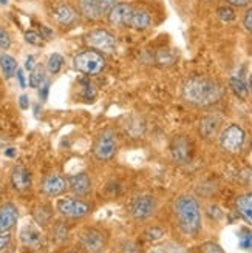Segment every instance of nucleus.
Instances as JSON below:
<instances>
[{
    "instance_id": "8fccbe9b",
    "label": "nucleus",
    "mask_w": 252,
    "mask_h": 253,
    "mask_svg": "<svg viewBox=\"0 0 252 253\" xmlns=\"http://www.w3.org/2000/svg\"><path fill=\"white\" fill-rule=\"evenodd\" d=\"M0 3H2V5H6V3H8V0H0Z\"/></svg>"
},
{
    "instance_id": "aec40b11",
    "label": "nucleus",
    "mask_w": 252,
    "mask_h": 253,
    "mask_svg": "<svg viewBox=\"0 0 252 253\" xmlns=\"http://www.w3.org/2000/svg\"><path fill=\"white\" fill-rule=\"evenodd\" d=\"M150 23H152V17H150L149 12L143 8L135 6L129 22V28H133L136 31H144L150 27Z\"/></svg>"
},
{
    "instance_id": "9d476101",
    "label": "nucleus",
    "mask_w": 252,
    "mask_h": 253,
    "mask_svg": "<svg viewBox=\"0 0 252 253\" xmlns=\"http://www.w3.org/2000/svg\"><path fill=\"white\" fill-rule=\"evenodd\" d=\"M169 151H170V158L175 164L186 166V164L191 162L194 156L192 141L184 134H176L172 137V141L169 144Z\"/></svg>"
},
{
    "instance_id": "1a4fd4ad",
    "label": "nucleus",
    "mask_w": 252,
    "mask_h": 253,
    "mask_svg": "<svg viewBox=\"0 0 252 253\" xmlns=\"http://www.w3.org/2000/svg\"><path fill=\"white\" fill-rule=\"evenodd\" d=\"M85 42L87 45L96 49L99 53H115L116 48H118V41L113 33L107 31V30H102V28H98V30H93L87 34L85 37Z\"/></svg>"
},
{
    "instance_id": "e433bc0d",
    "label": "nucleus",
    "mask_w": 252,
    "mask_h": 253,
    "mask_svg": "<svg viewBox=\"0 0 252 253\" xmlns=\"http://www.w3.org/2000/svg\"><path fill=\"white\" fill-rule=\"evenodd\" d=\"M243 28H245L249 34H252V6L248 8L246 12H245V17H243Z\"/></svg>"
},
{
    "instance_id": "f704fd0d",
    "label": "nucleus",
    "mask_w": 252,
    "mask_h": 253,
    "mask_svg": "<svg viewBox=\"0 0 252 253\" xmlns=\"http://www.w3.org/2000/svg\"><path fill=\"white\" fill-rule=\"evenodd\" d=\"M201 253H224V250L217 244V243H204L201 246Z\"/></svg>"
},
{
    "instance_id": "4c0bfd02",
    "label": "nucleus",
    "mask_w": 252,
    "mask_h": 253,
    "mask_svg": "<svg viewBox=\"0 0 252 253\" xmlns=\"http://www.w3.org/2000/svg\"><path fill=\"white\" fill-rule=\"evenodd\" d=\"M11 243V232H0V253Z\"/></svg>"
},
{
    "instance_id": "c85d7f7f",
    "label": "nucleus",
    "mask_w": 252,
    "mask_h": 253,
    "mask_svg": "<svg viewBox=\"0 0 252 253\" xmlns=\"http://www.w3.org/2000/svg\"><path fill=\"white\" fill-rule=\"evenodd\" d=\"M217 16H218V19H220L221 22H224V23H231V22H234V20L237 19V12H235V9H234L232 6L224 5V6H220V8L217 9Z\"/></svg>"
},
{
    "instance_id": "dca6fc26",
    "label": "nucleus",
    "mask_w": 252,
    "mask_h": 253,
    "mask_svg": "<svg viewBox=\"0 0 252 253\" xmlns=\"http://www.w3.org/2000/svg\"><path fill=\"white\" fill-rule=\"evenodd\" d=\"M19 209L12 202H3L0 206V232H11L17 225Z\"/></svg>"
},
{
    "instance_id": "7c9ffc66",
    "label": "nucleus",
    "mask_w": 252,
    "mask_h": 253,
    "mask_svg": "<svg viewBox=\"0 0 252 253\" xmlns=\"http://www.w3.org/2000/svg\"><path fill=\"white\" fill-rule=\"evenodd\" d=\"M53 236H54V241L57 243H64L67 241V238H68V230H67V227L64 224H57L54 227V230H53Z\"/></svg>"
},
{
    "instance_id": "bb28decb",
    "label": "nucleus",
    "mask_w": 252,
    "mask_h": 253,
    "mask_svg": "<svg viewBox=\"0 0 252 253\" xmlns=\"http://www.w3.org/2000/svg\"><path fill=\"white\" fill-rule=\"evenodd\" d=\"M44 82H45V70L42 67H36L30 73V78H28L30 86L31 88H39V86H42Z\"/></svg>"
},
{
    "instance_id": "de8ad7c7",
    "label": "nucleus",
    "mask_w": 252,
    "mask_h": 253,
    "mask_svg": "<svg viewBox=\"0 0 252 253\" xmlns=\"http://www.w3.org/2000/svg\"><path fill=\"white\" fill-rule=\"evenodd\" d=\"M248 85H249V90H252V74L249 76V81H248Z\"/></svg>"
},
{
    "instance_id": "473e14b6",
    "label": "nucleus",
    "mask_w": 252,
    "mask_h": 253,
    "mask_svg": "<svg viewBox=\"0 0 252 253\" xmlns=\"http://www.w3.org/2000/svg\"><path fill=\"white\" fill-rule=\"evenodd\" d=\"M206 213H207V216H209L212 221H220V219L223 218V210H221L218 206H215V204L207 206Z\"/></svg>"
},
{
    "instance_id": "a878e982",
    "label": "nucleus",
    "mask_w": 252,
    "mask_h": 253,
    "mask_svg": "<svg viewBox=\"0 0 252 253\" xmlns=\"http://www.w3.org/2000/svg\"><path fill=\"white\" fill-rule=\"evenodd\" d=\"M238 246L245 252H252V230L248 227L238 232Z\"/></svg>"
},
{
    "instance_id": "b1692460",
    "label": "nucleus",
    "mask_w": 252,
    "mask_h": 253,
    "mask_svg": "<svg viewBox=\"0 0 252 253\" xmlns=\"http://www.w3.org/2000/svg\"><path fill=\"white\" fill-rule=\"evenodd\" d=\"M0 70H2V74L5 79H11L12 76L17 73V60L6 54V53H2L0 54Z\"/></svg>"
},
{
    "instance_id": "a19ab883",
    "label": "nucleus",
    "mask_w": 252,
    "mask_h": 253,
    "mask_svg": "<svg viewBox=\"0 0 252 253\" xmlns=\"http://www.w3.org/2000/svg\"><path fill=\"white\" fill-rule=\"evenodd\" d=\"M48 91H50V82H48V81H45V82L42 84V86H41V91H39V97H41L42 102H45V100H47V97H48Z\"/></svg>"
},
{
    "instance_id": "39448f33",
    "label": "nucleus",
    "mask_w": 252,
    "mask_h": 253,
    "mask_svg": "<svg viewBox=\"0 0 252 253\" xmlns=\"http://www.w3.org/2000/svg\"><path fill=\"white\" fill-rule=\"evenodd\" d=\"M118 136L116 133L105 128L102 131H99V134L95 139L93 144V156L99 161V162H107L110 159H113L118 153Z\"/></svg>"
},
{
    "instance_id": "c756f323",
    "label": "nucleus",
    "mask_w": 252,
    "mask_h": 253,
    "mask_svg": "<svg viewBox=\"0 0 252 253\" xmlns=\"http://www.w3.org/2000/svg\"><path fill=\"white\" fill-rule=\"evenodd\" d=\"M162 236H164V230L158 225L149 227V229H146V232H144V238H146L147 243H156Z\"/></svg>"
},
{
    "instance_id": "9b49d317",
    "label": "nucleus",
    "mask_w": 252,
    "mask_h": 253,
    "mask_svg": "<svg viewBox=\"0 0 252 253\" xmlns=\"http://www.w3.org/2000/svg\"><path fill=\"white\" fill-rule=\"evenodd\" d=\"M133 9L135 6L130 2H118L107 12V20L111 27L129 28V22H130Z\"/></svg>"
},
{
    "instance_id": "c9c22d12",
    "label": "nucleus",
    "mask_w": 252,
    "mask_h": 253,
    "mask_svg": "<svg viewBox=\"0 0 252 253\" xmlns=\"http://www.w3.org/2000/svg\"><path fill=\"white\" fill-rule=\"evenodd\" d=\"M9 46H11V37L3 27H0V49H8Z\"/></svg>"
},
{
    "instance_id": "5701e85b",
    "label": "nucleus",
    "mask_w": 252,
    "mask_h": 253,
    "mask_svg": "<svg viewBox=\"0 0 252 253\" xmlns=\"http://www.w3.org/2000/svg\"><path fill=\"white\" fill-rule=\"evenodd\" d=\"M33 219L36 221L37 225L45 227L53 219V209L48 204H37L33 209Z\"/></svg>"
},
{
    "instance_id": "412c9836",
    "label": "nucleus",
    "mask_w": 252,
    "mask_h": 253,
    "mask_svg": "<svg viewBox=\"0 0 252 253\" xmlns=\"http://www.w3.org/2000/svg\"><path fill=\"white\" fill-rule=\"evenodd\" d=\"M20 239H22L23 246H27L30 249H37L42 243V235L36 227L27 225V227H23L20 232Z\"/></svg>"
},
{
    "instance_id": "423d86ee",
    "label": "nucleus",
    "mask_w": 252,
    "mask_h": 253,
    "mask_svg": "<svg viewBox=\"0 0 252 253\" xmlns=\"http://www.w3.org/2000/svg\"><path fill=\"white\" fill-rule=\"evenodd\" d=\"M158 209V201L152 195H138L135 196L127 206L129 216L135 221H147L155 214Z\"/></svg>"
},
{
    "instance_id": "f03ea898",
    "label": "nucleus",
    "mask_w": 252,
    "mask_h": 253,
    "mask_svg": "<svg viewBox=\"0 0 252 253\" xmlns=\"http://www.w3.org/2000/svg\"><path fill=\"white\" fill-rule=\"evenodd\" d=\"M173 213L178 229L187 236H197L203 227L200 202L192 195H180L173 201Z\"/></svg>"
},
{
    "instance_id": "7ed1b4c3",
    "label": "nucleus",
    "mask_w": 252,
    "mask_h": 253,
    "mask_svg": "<svg viewBox=\"0 0 252 253\" xmlns=\"http://www.w3.org/2000/svg\"><path fill=\"white\" fill-rule=\"evenodd\" d=\"M107 65L105 57L102 53L96 51V49H84V51L78 53L73 57V67L78 71L88 74V76H95L102 73Z\"/></svg>"
},
{
    "instance_id": "2eb2a0df",
    "label": "nucleus",
    "mask_w": 252,
    "mask_h": 253,
    "mask_svg": "<svg viewBox=\"0 0 252 253\" xmlns=\"http://www.w3.org/2000/svg\"><path fill=\"white\" fill-rule=\"evenodd\" d=\"M9 182H11V187L14 188L17 193H27L33 184L30 170L25 166H16L11 170Z\"/></svg>"
},
{
    "instance_id": "20e7f679",
    "label": "nucleus",
    "mask_w": 252,
    "mask_h": 253,
    "mask_svg": "<svg viewBox=\"0 0 252 253\" xmlns=\"http://www.w3.org/2000/svg\"><path fill=\"white\" fill-rule=\"evenodd\" d=\"M246 144V131L238 124L224 126L218 136L220 148L228 155H238Z\"/></svg>"
},
{
    "instance_id": "2f4dec72",
    "label": "nucleus",
    "mask_w": 252,
    "mask_h": 253,
    "mask_svg": "<svg viewBox=\"0 0 252 253\" xmlns=\"http://www.w3.org/2000/svg\"><path fill=\"white\" fill-rule=\"evenodd\" d=\"M25 41H27V43H30V45L39 46V45H42V42H44V37H42L39 33H36V31L30 30V31L25 33Z\"/></svg>"
},
{
    "instance_id": "a18cd8bd",
    "label": "nucleus",
    "mask_w": 252,
    "mask_h": 253,
    "mask_svg": "<svg viewBox=\"0 0 252 253\" xmlns=\"http://www.w3.org/2000/svg\"><path fill=\"white\" fill-rule=\"evenodd\" d=\"M5 155L8 156V158H12L16 155V150L14 148H6V151H5Z\"/></svg>"
},
{
    "instance_id": "ddd939ff",
    "label": "nucleus",
    "mask_w": 252,
    "mask_h": 253,
    "mask_svg": "<svg viewBox=\"0 0 252 253\" xmlns=\"http://www.w3.org/2000/svg\"><path fill=\"white\" fill-rule=\"evenodd\" d=\"M68 190V181L62 174L51 173L45 176L41 182V192L48 198H57Z\"/></svg>"
},
{
    "instance_id": "6ab92c4d",
    "label": "nucleus",
    "mask_w": 252,
    "mask_h": 253,
    "mask_svg": "<svg viewBox=\"0 0 252 253\" xmlns=\"http://www.w3.org/2000/svg\"><path fill=\"white\" fill-rule=\"evenodd\" d=\"M54 20L59 25H62V27H70V25H73L78 20V12L74 11L73 6L62 3L54 9Z\"/></svg>"
},
{
    "instance_id": "09e8293b",
    "label": "nucleus",
    "mask_w": 252,
    "mask_h": 253,
    "mask_svg": "<svg viewBox=\"0 0 252 253\" xmlns=\"http://www.w3.org/2000/svg\"><path fill=\"white\" fill-rule=\"evenodd\" d=\"M67 253H84V252H81V250H68Z\"/></svg>"
},
{
    "instance_id": "4be33fe9",
    "label": "nucleus",
    "mask_w": 252,
    "mask_h": 253,
    "mask_svg": "<svg viewBox=\"0 0 252 253\" xmlns=\"http://www.w3.org/2000/svg\"><path fill=\"white\" fill-rule=\"evenodd\" d=\"M229 86L232 93L242 100H246L249 97V85L246 84V81L242 78V76L234 74L229 78Z\"/></svg>"
},
{
    "instance_id": "0eeeda50",
    "label": "nucleus",
    "mask_w": 252,
    "mask_h": 253,
    "mask_svg": "<svg viewBox=\"0 0 252 253\" xmlns=\"http://www.w3.org/2000/svg\"><path fill=\"white\" fill-rule=\"evenodd\" d=\"M56 210L67 219H81L90 213L92 207L87 201L78 196H65L59 198L56 202Z\"/></svg>"
},
{
    "instance_id": "393cba45",
    "label": "nucleus",
    "mask_w": 252,
    "mask_h": 253,
    "mask_svg": "<svg viewBox=\"0 0 252 253\" xmlns=\"http://www.w3.org/2000/svg\"><path fill=\"white\" fill-rule=\"evenodd\" d=\"M155 62H156L158 67L167 68V67H172L173 63L176 62V56H175L173 51H170L169 48H161L155 54Z\"/></svg>"
},
{
    "instance_id": "f8f14e48",
    "label": "nucleus",
    "mask_w": 252,
    "mask_h": 253,
    "mask_svg": "<svg viewBox=\"0 0 252 253\" xmlns=\"http://www.w3.org/2000/svg\"><path fill=\"white\" fill-rule=\"evenodd\" d=\"M221 126H223V118L217 115V113H210V115L201 118L198 124V133L206 141H213V139H218L221 133Z\"/></svg>"
},
{
    "instance_id": "ea45409f",
    "label": "nucleus",
    "mask_w": 252,
    "mask_h": 253,
    "mask_svg": "<svg viewBox=\"0 0 252 253\" xmlns=\"http://www.w3.org/2000/svg\"><path fill=\"white\" fill-rule=\"evenodd\" d=\"M226 3H228L229 6H235V8H245V6H248L252 0H224Z\"/></svg>"
},
{
    "instance_id": "6e6552de",
    "label": "nucleus",
    "mask_w": 252,
    "mask_h": 253,
    "mask_svg": "<svg viewBox=\"0 0 252 253\" xmlns=\"http://www.w3.org/2000/svg\"><path fill=\"white\" fill-rule=\"evenodd\" d=\"M107 233L96 227H88L84 229L78 236L79 250L84 253H102L107 246Z\"/></svg>"
},
{
    "instance_id": "58836bf2",
    "label": "nucleus",
    "mask_w": 252,
    "mask_h": 253,
    "mask_svg": "<svg viewBox=\"0 0 252 253\" xmlns=\"http://www.w3.org/2000/svg\"><path fill=\"white\" fill-rule=\"evenodd\" d=\"M118 3V0H99V5H101V9H102L104 14H107V12L115 6Z\"/></svg>"
},
{
    "instance_id": "f3484780",
    "label": "nucleus",
    "mask_w": 252,
    "mask_h": 253,
    "mask_svg": "<svg viewBox=\"0 0 252 253\" xmlns=\"http://www.w3.org/2000/svg\"><path fill=\"white\" fill-rule=\"evenodd\" d=\"M235 211L248 225H252V192H246L235 198Z\"/></svg>"
},
{
    "instance_id": "37998d69",
    "label": "nucleus",
    "mask_w": 252,
    "mask_h": 253,
    "mask_svg": "<svg viewBox=\"0 0 252 253\" xmlns=\"http://www.w3.org/2000/svg\"><path fill=\"white\" fill-rule=\"evenodd\" d=\"M19 105H20L22 110H28L30 104H28V96H27V94H22V96L19 97Z\"/></svg>"
},
{
    "instance_id": "c03bdc74",
    "label": "nucleus",
    "mask_w": 252,
    "mask_h": 253,
    "mask_svg": "<svg viewBox=\"0 0 252 253\" xmlns=\"http://www.w3.org/2000/svg\"><path fill=\"white\" fill-rule=\"evenodd\" d=\"M16 76H17V81H19V85H20L22 88H25V86H27V81H25V76H23V71H22V70H17Z\"/></svg>"
},
{
    "instance_id": "72a5a7b5",
    "label": "nucleus",
    "mask_w": 252,
    "mask_h": 253,
    "mask_svg": "<svg viewBox=\"0 0 252 253\" xmlns=\"http://www.w3.org/2000/svg\"><path fill=\"white\" fill-rule=\"evenodd\" d=\"M119 252L121 253H140V246L133 241H122L121 243V247H119Z\"/></svg>"
},
{
    "instance_id": "cd10ccee",
    "label": "nucleus",
    "mask_w": 252,
    "mask_h": 253,
    "mask_svg": "<svg viewBox=\"0 0 252 253\" xmlns=\"http://www.w3.org/2000/svg\"><path fill=\"white\" fill-rule=\"evenodd\" d=\"M62 65H64V57L59 53H53L51 56L48 57L47 62V70L51 74H57L62 70Z\"/></svg>"
},
{
    "instance_id": "79ce46f5",
    "label": "nucleus",
    "mask_w": 252,
    "mask_h": 253,
    "mask_svg": "<svg viewBox=\"0 0 252 253\" xmlns=\"http://www.w3.org/2000/svg\"><path fill=\"white\" fill-rule=\"evenodd\" d=\"M36 67H37V65H36V59H34V56H28L27 60H25V70L33 71Z\"/></svg>"
},
{
    "instance_id": "4468645a",
    "label": "nucleus",
    "mask_w": 252,
    "mask_h": 253,
    "mask_svg": "<svg viewBox=\"0 0 252 253\" xmlns=\"http://www.w3.org/2000/svg\"><path fill=\"white\" fill-rule=\"evenodd\" d=\"M68 188H70V192L74 195V196H78V198H85L92 193V179H90V176H88V173L85 171H81V173H74V174H70L68 178Z\"/></svg>"
},
{
    "instance_id": "a211bd4d",
    "label": "nucleus",
    "mask_w": 252,
    "mask_h": 253,
    "mask_svg": "<svg viewBox=\"0 0 252 253\" xmlns=\"http://www.w3.org/2000/svg\"><path fill=\"white\" fill-rule=\"evenodd\" d=\"M78 8L81 16L88 22H96L104 16V12L99 5V0H78Z\"/></svg>"
},
{
    "instance_id": "f257e3e1",
    "label": "nucleus",
    "mask_w": 252,
    "mask_h": 253,
    "mask_svg": "<svg viewBox=\"0 0 252 253\" xmlns=\"http://www.w3.org/2000/svg\"><path fill=\"white\" fill-rule=\"evenodd\" d=\"M226 94L223 84L207 76H192L181 88V97L186 104L197 108H210L220 104Z\"/></svg>"
},
{
    "instance_id": "49530a36",
    "label": "nucleus",
    "mask_w": 252,
    "mask_h": 253,
    "mask_svg": "<svg viewBox=\"0 0 252 253\" xmlns=\"http://www.w3.org/2000/svg\"><path fill=\"white\" fill-rule=\"evenodd\" d=\"M41 115V105L37 104V105H34V116H39Z\"/></svg>"
}]
</instances>
